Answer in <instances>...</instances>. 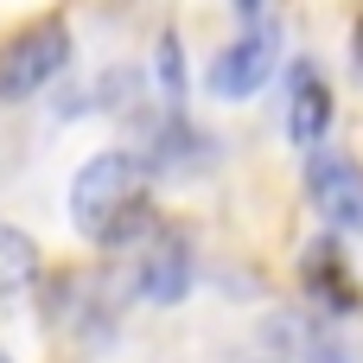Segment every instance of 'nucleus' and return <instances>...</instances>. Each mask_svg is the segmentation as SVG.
Returning a JSON list of instances; mask_svg holds the SVG:
<instances>
[{
    "label": "nucleus",
    "instance_id": "f257e3e1",
    "mask_svg": "<svg viewBox=\"0 0 363 363\" xmlns=\"http://www.w3.org/2000/svg\"><path fill=\"white\" fill-rule=\"evenodd\" d=\"M70 223L89 242H128L147 236V172L134 153H96L70 185Z\"/></svg>",
    "mask_w": 363,
    "mask_h": 363
},
{
    "label": "nucleus",
    "instance_id": "f03ea898",
    "mask_svg": "<svg viewBox=\"0 0 363 363\" xmlns=\"http://www.w3.org/2000/svg\"><path fill=\"white\" fill-rule=\"evenodd\" d=\"M64 57H70V32H64V19H38V26H26V32L0 51V96H6V102L38 96V89L64 70Z\"/></svg>",
    "mask_w": 363,
    "mask_h": 363
},
{
    "label": "nucleus",
    "instance_id": "7ed1b4c3",
    "mask_svg": "<svg viewBox=\"0 0 363 363\" xmlns=\"http://www.w3.org/2000/svg\"><path fill=\"white\" fill-rule=\"evenodd\" d=\"M274 57H281V32L255 13V19L236 32V45L211 64L204 83H211V96H223V102H242V96H255V89L274 77Z\"/></svg>",
    "mask_w": 363,
    "mask_h": 363
},
{
    "label": "nucleus",
    "instance_id": "20e7f679",
    "mask_svg": "<svg viewBox=\"0 0 363 363\" xmlns=\"http://www.w3.org/2000/svg\"><path fill=\"white\" fill-rule=\"evenodd\" d=\"M306 191H313V211L332 230L363 236V172L351 160H313L306 166Z\"/></svg>",
    "mask_w": 363,
    "mask_h": 363
},
{
    "label": "nucleus",
    "instance_id": "39448f33",
    "mask_svg": "<svg viewBox=\"0 0 363 363\" xmlns=\"http://www.w3.org/2000/svg\"><path fill=\"white\" fill-rule=\"evenodd\" d=\"M140 294L147 300H179L185 287H191V249H185V236L179 230H147L140 236Z\"/></svg>",
    "mask_w": 363,
    "mask_h": 363
},
{
    "label": "nucleus",
    "instance_id": "423d86ee",
    "mask_svg": "<svg viewBox=\"0 0 363 363\" xmlns=\"http://www.w3.org/2000/svg\"><path fill=\"white\" fill-rule=\"evenodd\" d=\"M325 121H332V96H325L319 70L300 64V70H294V96H287V134H294L300 147H313V140L325 134Z\"/></svg>",
    "mask_w": 363,
    "mask_h": 363
},
{
    "label": "nucleus",
    "instance_id": "0eeeda50",
    "mask_svg": "<svg viewBox=\"0 0 363 363\" xmlns=\"http://www.w3.org/2000/svg\"><path fill=\"white\" fill-rule=\"evenodd\" d=\"M32 281H38V249H32V236L13 230V223H0V306L26 300Z\"/></svg>",
    "mask_w": 363,
    "mask_h": 363
},
{
    "label": "nucleus",
    "instance_id": "6e6552de",
    "mask_svg": "<svg viewBox=\"0 0 363 363\" xmlns=\"http://www.w3.org/2000/svg\"><path fill=\"white\" fill-rule=\"evenodd\" d=\"M0 363H6V357H0Z\"/></svg>",
    "mask_w": 363,
    "mask_h": 363
}]
</instances>
